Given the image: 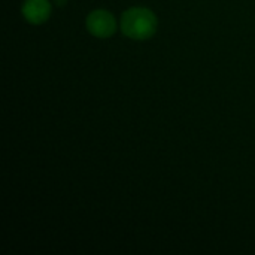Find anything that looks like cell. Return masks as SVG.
I'll return each mask as SVG.
<instances>
[{"mask_svg":"<svg viewBox=\"0 0 255 255\" xmlns=\"http://www.w3.org/2000/svg\"><path fill=\"white\" fill-rule=\"evenodd\" d=\"M157 16L152 10L140 6L127 9L121 15V31L133 40H146L157 31Z\"/></svg>","mask_w":255,"mask_h":255,"instance_id":"cell-1","label":"cell"},{"mask_svg":"<svg viewBox=\"0 0 255 255\" xmlns=\"http://www.w3.org/2000/svg\"><path fill=\"white\" fill-rule=\"evenodd\" d=\"M21 12L30 24H42L51 16V3L49 0H24Z\"/></svg>","mask_w":255,"mask_h":255,"instance_id":"cell-3","label":"cell"},{"mask_svg":"<svg viewBox=\"0 0 255 255\" xmlns=\"http://www.w3.org/2000/svg\"><path fill=\"white\" fill-rule=\"evenodd\" d=\"M87 30L100 39L111 37L117 31V19L115 16L106 9H96L88 13L85 21Z\"/></svg>","mask_w":255,"mask_h":255,"instance_id":"cell-2","label":"cell"},{"mask_svg":"<svg viewBox=\"0 0 255 255\" xmlns=\"http://www.w3.org/2000/svg\"><path fill=\"white\" fill-rule=\"evenodd\" d=\"M55 1H57V3H58V6H60V4H61V6H63V4H64V3H66V0H55Z\"/></svg>","mask_w":255,"mask_h":255,"instance_id":"cell-4","label":"cell"}]
</instances>
